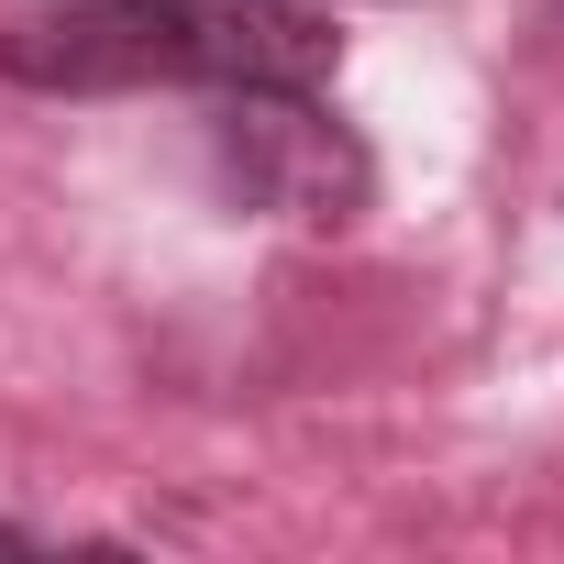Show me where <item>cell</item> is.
Instances as JSON below:
<instances>
[{"mask_svg":"<svg viewBox=\"0 0 564 564\" xmlns=\"http://www.w3.org/2000/svg\"><path fill=\"white\" fill-rule=\"evenodd\" d=\"M0 67L34 89H322L333 23L311 0H67L0 45Z\"/></svg>","mask_w":564,"mask_h":564,"instance_id":"6da1fadb","label":"cell"},{"mask_svg":"<svg viewBox=\"0 0 564 564\" xmlns=\"http://www.w3.org/2000/svg\"><path fill=\"white\" fill-rule=\"evenodd\" d=\"M221 166L276 221H344L366 199V155L344 122L311 111V89H221Z\"/></svg>","mask_w":564,"mask_h":564,"instance_id":"7a4b0ae2","label":"cell"}]
</instances>
